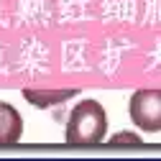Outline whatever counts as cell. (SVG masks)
<instances>
[{
    "label": "cell",
    "instance_id": "obj_1",
    "mask_svg": "<svg viewBox=\"0 0 161 161\" xmlns=\"http://www.w3.org/2000/svg\"><path fill=\"white\" fill-rule=\"evenodd\" d=\"M108 133V113L97 100H82L69 113L64 141L69 146H92L103 143Z\"/></svg>",
    "mask_w": 161,
    "mask_h": 161
},
{
    "label": "cell",
    "instance_id": "obj_3",
    "mask_svg": "<svg viewBox=\"0 0 161 161\" xmlns=\"http://www.w3.org/2000/svg\"><path fill=\"white\" fill-rule=\"evenodd\" d=\"M23 136V118L13 105L0 100V146H13Z\"/></svg>",
    "mask_w": 161,
    "mask_h": 161
},
{
    "label": "cell",
    "instance_id": "obj_5",
    "mask_svg": "<svg viewBox=\"0 0 161 161\" xmlns=\"http://www.w3.org/2000/svg\"><path fill=\"white\" fill-rule=\"evenodd\" d=\"M110 143H113V146H123V143H128V146H141L143 141H141V136H136V133H128V130H123V133L113 136V138H110Z\"/></svg>",
    "mask_w": 161,
    "mask_h": 161
},
{
    "label": "cell",
    "instance_id": "obj_2",
    "mask_svg": "<svg viewBox=\"0 0 161 161\" xmlns=\"http://www.w3.org/2000/svg\"><path fill=\"white\" fill-rule=\"evenodd\" d=\"M130 120L143 133H158L161 130V90H138L130 97L128 105Z\"/></svg>",
    "mask_w": 161,
    "mask_h": 161
},
{
    "label": "cell",
    "instance_id": "obj_4",
    "mask_svg": "<svg viewBox=\"0 0 161 161\" xmlns=\"http://www.w3.org/2000/svg\"><path fill=\"white\" fill-rule=\"evenodd\" d=\"M79 90H23V100L36 108H54L72 100Z\"/></svg>",
    "mask_w": 161,
    "mask_h": 161
}]
</instances>
